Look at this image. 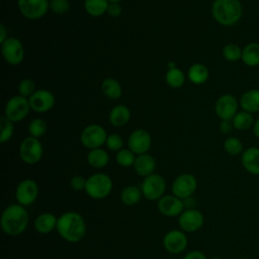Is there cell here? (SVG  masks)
<instances>
[{
  "mask_svg": "<svg viewBox=\"0 0 259 259\" xmlns=\"http://www.w3.org/2000/svg\"><path fill=\"white\" fill-rule=\"evenodd\" d=\"M56 230L65 241L78 243L86 234V223L80 213L66 211L58 218Z\"/></svg>",
  "mask_w": 259,
  "mask_h": 259,
  "instance_id": "cell-1",
  "label": "cell"
},
{
  "mask_svg": "<svg viewBox=\"0 0 259 259\" xmlns=\"http://www.w3.org/2000/svg\"><path fill=\"white\" fill-rule=\"evenodd\" d=\"M29 217L23 205L14 203L8 205L2 212L0 224L2 231L11 237L21 235L27 228Z\"/></svg>",
  "mask_w": 259,
  "mask_h": 259,
  "instance_id": "cell-2",
  "label": "cell"
},
{
  "mask_svg": "<svg viewBox=\"0 0 259 259\" xmlns=\"http://www.w3.org/2000/svg\"><path fill=\"white\" fill-rule=\"evenodd\" d=\"M213 19L223 26L237 24L243 16V6L240 0H214L211 5Z\"/></svg>",
  "mask_w": 259,
  "mask_h": 259,
  "instance_id": "cell-3",
  "label": "cell"
},
{
  "mask_svg": "<svg viewBox=\"0 0 259 259\" xmlns=\"http://www.w3.org/2000/svg\"><path fill=\"white\" fill-rule=\"evenodd\" d=\"M112 187L113 182L107 174L95 173L87 178L84 190L93 199H103L110 194Z\"/></svg>",
  "mask_w": 259,
  "mask_h": 259,
  "instance_id": "cell-4",
  "label": "cell"
},
{
  "mask_svg": "<svg viewBox=\"0 0 259 259\" xmlns=\"http://www.w3.org/2000/svg\"><path fill=\"white\" fill-rule=\"evenodd\" d=\"M30 109L28 98L18 94L8 99L5 104L4 115L11 121L18 122L28 115Z\"/></svg>",
  "mask_w": 259,
  "mask_h": 259,
  "instance_id": "cell-5",
  "label": "cell"
},
{
  "mask_svg": "<svg viewBox=\"0 0 259 259\" xmlns=\"http://www.w3.org/2000/svg\"><path fill=\"white\" fill-rule=\"evenodd\" d=\"M140 188L146 199L151 201L159 200L166 190V181L160 174L153 173L144 178Z\"/></svg>",
  "mask_w": 259,
  "mask_h": 259,
  "instance_id": "cell-6",
  "label": "cell"
},
{
  "mask_svg": "<svg viewBox=\"0 0 259 259\" xmlns=\"http://www.w3.org/2000/svg\"><path fill=\"white\" fill-rule=\"evenodd\" d=\"M42 145L38 139L27 137L20 143L19 156L22 162L27 165H34L42 158Z\"/></svg>",
  "mask_w": 259,
  "mask_h": 259,
  "instance_id": "cell-7",
  "label": "cell"
},
{
  "mask_svg": "<svg viewBox=\"0 0 259 259\" xmlns=\"http://www.w3.org/2000/svg\"><path fill=\"white\" fill-rule=\"evenodd\" d=\"M107 136L108 135L103 126L100 124L92 123L83 128L80 135V141L85 148L93 150L101 148V146L105 144Z\"/></svg>",
  "mask_w": 259,
  "mask_h": 259,
  "instance_id": "cell-8",
  "label": "cell"
},
{
  "mask_svg": "<svg viewBox=\"0 0 259 259\" xmlns=\"http://www.w3.org/2000/svg\"><path fill=\"white\" fill-rule=\"evenodd\" d=\"M1 53L4 60L11 66L21 64L25 56L24 47L16 37H8L3 44H1Z\"/></svg>",
  "mask_w": 259,
  "mask_h": 259,
  "instance_id": "cell-9",
  "label": "cell"
},
{
  "mask_svg": "<svg viewBox=\"0 0 259 259\" xmlns=\"http://www.w3.org/2000/svg\"><path fill=\"white\" fill-rule=\"evenodd\" d=\"M17 5L20 13L30 20L40 19L50 9L49 0H17Z\"/></svg>",
  "mask_w": 259,
  "mask_h": 259,
  "instance_id": "cell-10",
  "label": "cell"
},
{
  "mask_svg": "<svg viewBox=\"0 0 259 259\" xmlns=\"http://www.w3.org/2000/svg\"><path fill=\"white\" fill-rule=\"evenodd\" d=\"M197 188V180L192 174L184 173L177 176L171 186L172 194L180 199L191 197Z\"/></svg>",
  "mask_w": 259,
  "mask_h": 259,
  "instance_id": "cell-11",
  "label": "cell"
},
{
  "mask_svg": "<svg viewBox=\"0 0 259 259\" xmlns=\"http://www.w3.org/2000/svg\"><path fill=\"white\" fill-rule=\"evenodd\" d=\"M239 102L237 98L229 93L221 95L214 104V111L221 120H232L238 112Z\"/></svg>",
  "mask_w": 259,
  "mask_h": 259,
  "instance_id": "cell-12",
  "label": "cell"
},
{
  "mask_svg": "<svg viewBox=\"0 0 259 259\" xmlns=\"http://www.w3.org/2000/svg\"><path fill=\"white\" fill-rule=\"evenodd\" d=\"M37 195L38 186L34 180L29 178L20 181L15 190V199L23 206L32 204L36 200Z\"/></svg>",
  "mask_w": 259,
  "mask_h": 259,
  "instance_id": "cell-13",
  "label": "cell"
},
{
  "mask_svg": "<svg viewBox=\"0 0 259 259\" xmlns=\"http://www.w3.org/2000/svg\"><path fill=\"white\" fill-rule=\"evenodd\" d=\"M178 224L181 230L186 233L196 232L203 226L204 217L195 208H187L179 215Z\"/></svg>",
  "mask_w": 259,
  "mask_h": 259,
  "instance_id": "cell-14",
  "label": "cell"
},
{
  "mask_svg": "<svg viewBox=\"0 0 259 259\" xmlns=\"http://www.w3.org/2000/svg\"><path fill=\"white\" fill-rule=\"evenodd\" d=\"M30 108L37 113L50 111L55 105L54 94L47 89H38L28 98Z\"/></svg>",
  "mask_w": 259,
  "mask_h": 259,
  "instance_id": "cell-15",
  "label": "cell"
},
{
  "mask_svg": "<svg viewBox=\"0 0 259 259\" xmlns=\"http://www.w3.org/2000/svg\"><path fill=\"white\" fill-rule=\"evenodd\" d=\"M152 144V138L149 132L143 128L135 130L127 139L128 149L137 155L146 154Z\"/></svg>",
  "mask_w": 259,
  "mask_h": 259,
  "instance_id": "cell-16",
  "label": "cell"
},
{
  "mask_svg": "<svg viewBox=\"0 0 259 259\" xmlns=\"http://www.w3.org/2000/svg\"><path fill=\"white\" fill-rule=\"evenodd\" d=\"M188 239L184 232L179 230H171L167 232L163 238V246L166 251L172 254H179L187 247Z\"/></svg>",
  "mask_w": 259,
  "mask_h": 259,
  "instance_id": "cell-17",
  "label": "cell"
},
{
  "mask_svg": "<svg viewBox=\"0 0 259 259\" xmlns=\"http://www.w3.org/2000/svg\"><path fill=\"white\" fill-rule=\"evenodd\" d=\"M184 207V201L173 194L163 195L157 202L158 210L165 217L180 215Z\"/></svg>",
  "mask_w": 259,
  "mask_h": 259,
  "instance_id": "cell-18",
  "label": "cell"
},
{
  "mask_svg": "<svg viewBox=\"0 0 259 259\" xmlns=\"http://www.w3.org/2000/svg\"><path fill=\"white\" fill-rule=\"evenodd\" d=\"M241 162L244 169L255 176H259V148L249 147L241 155Z\"/></svg>",
  "mask_w": 259,
  "mask_h": 259,
  "instance_id": "cell-19",
  "label": "cell"
},
{
  "mask_svg": "<svg viewBox=\"0 0 259 259\" xmlns=\"http://www.w3.org/2000/svg\"><path fill=\"white\" fill-rule=\"evenodd\" d=\"M156 168V161L150 154L138 155L134 164V169L136 173L142 177H147L154 173Z\"/></svg>",
  "mask_w": 259,
  "mask_h": 259,
  "instance_id": "cell-20",
  "label": "cell"
},
{
  "mask_svg": "<svg viewBox=\"0 0 259 259\" xmlns=\"http://www.w3.org/2000/svg\"><path fill=\"white\" fill-rule=\"evenodd\" d=\"M242 110L256 113L259 112V89H250L244 92L239 100Z\"/></svg>",
  "mask_w": 259,
  "mask_h": 259,
  "instance_id": "cell-21",
  "label": "cell"
},
{
  "mask_svg": "<svg viewBox=\"0 0 259 259\" xmlns=\"http://www.w3.org/2000/svg\"><path fill=\"white\" fill-rule=\"evenodd\" d=\"M109 122L115 127H120L125 125L131 119V110L127 106L123 104L115 105L111 108L108 115Z\"/></svg>",
  "mask_w": 259,
  "mask_h": 259,
  "instance_id": "cell-22",
  "label": "cell"
},
{
  "mask_svg": "<svg viewBox=\"0 0 259 259\" xmlns=\"http://www.w3.org/2000/svg\"><path fill=\"white\" fill-rule=\"evenodd\" d=\"M58 218L51 212H44L34 220V228L39 234H49L57 228Z\"/></svg>",
  "mask_w": 259,
  "mask_h": 259,
  "instance_id": "cell-23",
  "label": "cell"
},
{
  "mask_svg": "<svg viewBox=\"0 0 259 259\" xmlns=\"http://www.w3.org/2000/svg\"><path fill=\"white\" fill-rule=\"evenodd\" d=\"M241 61L247 67L259 66V42L252 41L242 49Z\"/></svg>",
  "mask_w": 259,
  "mask_h": 259,
  "instance_id": "cell-24",
  "label": "cell"
},
{
  "mask_svg": "<svg viewBox=\"0 0 259 259\" xmlns=\"http://www.w3.org/2000/svg\"><path fill=\"white\" fill-rule=\"evenodd\" d=\"M209 77V71L207 67L200 63L191 65L187 72V78L194 85H201L207 81Z\"/></svg>",
  "mask_w": 259,
  "mask_h": 259,
  "instance_id": "cell-25",
  "label": "cell"
},
{
  "mask_svg": "<svg viewBox=\"0 0 259 259\" xmlns=\"http://www.w3.org/2000/svg\"><path fill=\"white\" fill-rule=\"evenodd\" d=\"M87 162L93 168H96V169L103 168L109 162L108 153L101 148L90 150L87 155Z\"/></svg>",
  "mask_w": 259,
  "mask_h": 259,
  "instance_id": "cell-26",
  "label": "cell"
},
{
  "mask_svg": "<svg viewBox=\"0 0 259 259\" xmlns=\"http://www.w3.org/2000/svg\"><path fill=\"white\" fill-rule=\"evenodd\" d=\"M102 93L109 99H118L122 94L121 85L114 78H105L101 83Z\"/></svg>",
  "mask_w": 259,
  "mask_h": 259,
  "instance_id": "cell-27",
  "label": "cell"
},
{
  "mask_svg": "<svg viewBox=\"0 0 259 259\" xmlns=\"http://www.w3.org/2000/svg\"><path fill=\"white\" fill-rule=\"evenodd\" d=\"M143 193L141 188L135 185H130L124 187L120 192V200L124 205L132 206L137 204L142 197Z\"/></svg>",
  "mask_w": 259,
  "mask_h": 259,
  "instance_id": "cell-28",
  "label": "cell"
},
{
  "mask_svg": "<svg viewBox=\"0 0 259 259\" xmlns=\"http://www.w3.org/2000/svg\"><path fill=\"white\" fill-rule=\"evenodd\" d=\"M109 2L108 0H85L84 9L93 17H99L107 12Z\"/></svg>",
  "mask_w": 259,
  "mask_h": 259,
  "instance_id": "cell-29",
  "label": "cell"
},
{
  "mask_svg": "<svg viewBox=\"0 0 259 259\" xmlns=\"http://www.w3.org/2000/svg\"><path fill=\"white\" fill-rule=\"evenodd\" d=\"M254 121H255V119H254L252 113L244 111V110L238 111L232 119L234 128L238 130V131H246V130L253 127Z\"/></svg>",
  "mask_w": 259,
  "mask_h": 259,
  "instance_id": "cell-30",
  "label": "cell"
},
{
  "mask_svg": "<svg viewBox=\"0 0 259 259\" xmlns=\"http://www.w3.org/2000/svg\"><path fill=\"white\" fill-rule=\"evenodd\" d=\"M165 79L168 86L174 89H178L181 88L185 83V74L182 70L175 67L173 69H168Z\"/></svg>",
  "mask_w": 259,
  "mask_h": 259,
  "instance_id": "cell-31",
  "label": "cell"
},
{
  "mask_svg": "<svg viewBox=\"0 0 259 259\" xmlns=\"http://www.w3.org/2000/svg\"><path fill=\"white\" fill-rule=\"evenodd\" d=\"M28 134L30 137L33 138H40L45 136L48 131V123L42 118H33L28 123Z\"/></svg>",
  "mask_w": 259,
  "mask_h": 259,
  "instance_id": "cell-32",
  "label": "cell"
},
{
  "mask_svg": "<svg viewBox=\"0 0 259 259\" xmlns=\"http://www.w3.org/2000/svg\"><path fill=\"white\" fill-rule=\"evenodd\" d=\"M224 150L231 156H238L240 154L242 155L244 152L243 143L236 137H229L224 142Z\"/></svg>",
  "mask_w": 259,
  "mask_h": 259,
  "instance_id": "cell-33",
  "label": "cell"
},
{
  "mask_svg": "<svg viewBox=\"0 0 259 259\" xmlns=\"http://www.w3.org/2000/svg\"><path fill=\"white\" fill-rule=\"evenodd\" d=\"M0 128H1L0 143L4 144V143L8 142L11 139V137L13 136V133H14L13 121L8 119L5 115H2L0 117Z\"/></svg>",
  "mask_w": 259,
  "mask_h": 259,
  "instance_id": "cell-34",
  "label": "cell"
},
{
  "mask_svg": "<svg viewBox=\"0 0 259 259\" xmlns=\"http://www.w3.org/2000/svg\"><path fill=\"white\" fill-rule=\"evenodd\" d=\"M223 56L228 62H237L241 60L242 49L234 42H229L223 48Z\"/></svg>",
  "mask_w": 259,
  "mask_h": 259,
  "instance_id": "cell-35",
  "label": "cell"
},
{
  "mask_svg": "<svg viewBox=\"0 0 259 259\" xmlns=\"http://www.w3.org/2000/svg\"><path fill=\"white\" fill-rule=\"evenodd\" d=\"M136 154L134 152H132L130 149H121L116 153L115 156V160L117 162V164L121 167H131L134 166L135 161H136Z\"/></svg>",
  "mask_w": 259,
  "mask_h": 259,
  "instance_id": "cell-36",
  "label": "cell"
},
{
  "mask_svg": "<svg viewBox=\"0 0 259 259\" xmlns=\"http://www.w3.org/2000/svg\"><path fill=\"white\" fill-rule=\"evenodd\" d=\"M35 92L34 82L29 78L22 79L18 84V93L19 95L29 98Z\"/></svg>",
  "mask_w": 259,
  "mask_h": 259,
  "instance_id": "cell-37",
  "label": "cell"
},
{
  "mask_svg": "<svg viewBox=\"0 0 259 259\" xmlns=\"http://www.w3.org/2000/svg\"><path fill=\"white\" fill-rule=\"evenodd\" d=\"M105 145L108 150L118 152L123 146V140L118 134H110L107 136Z\"/></svg>",
  "mask_w": 259,
  "mask_h": 259,
  "instance_id": "cell-38",
  "label": "cell"
},
{
  "mask_svg": "<svg viewBox=\"0 0 259 259\" xmlns=\"http://www.w3.org/2000/svg\"><path fill=\"white\" fill-rule=\"evenodd\" d=\"M50 9L56 14H65L70 9V2L69 0H50Z\"/></svg>",
  "mask_w": 259,
  "mask_h": 259,
  "instance_id": "cell-39",
  "label": "cell"
},
{
  "mask_svg": "<svg viewBox=\"0 0 259 259\" xmlns=\"http://www.w3.org/2000/svg\"><path fill=\"white\" fill-rule=\"evenodd\" d=\"M86 180L83 176H80V175H76L74 177L71 178L70 180V186L72 189L74 190H83L85 189V186H86Z\"/></svg>",
  "mask_w": 259,
  "mask_h": 259,
  "instance_id": "cell-40",
  "label": "cell"
},
{
  "mask_svg": "<svg viewBox=\"0 0 259 259\" xmlns=\"http://www.w3.org/2000/svg\"><path fill=\"white\" fill-rule=\"evenodd\" d=\"M122 8L119 3H109L107 8V14L111 17H118L121 14Z\"/></svg>",
  "mask_w": 259,
  "mask_h": 259,
  "instance_id": "cell-41",
  "label": "cell"
},
{
  "mask_svg": "<svg viewBox=\"0 0 259 259\" xmlns=\"http://www.w3.org/2000/svg\"><path fill=\"white\" fill-rule=\"evenodd\" d=\"M234 128L232 120H222L220 123V131L222 134H230Z\"/></svg>",
  "mask_w": 259,
  "mask_h": 259,
  "instance_id": "cell-42",
  "label": "cell"
},
{
  "mask_svg": "<svg viewBox=\"0 0 259 259\" xmlns=\"http://www.w3.org/2000/svg\"><path fill=\"white\" fill-rule=\"evenodd\" d=\"M183 259H207L205 254L202 253L199 250H193L190 251L188 253H186V255L183 257Z\"/></svg>",
  "mask_w": 259,
  "mask_h": 259,
  "instance_id": "cell-43",
  "label": "cell"
},
{
  "mask_svg": "<svg viewBox=\"0 0 259 259\" xmlns=\"http://www.w3.org/2000/svg\"><path fill=\"white\" fill-rule=\"evenodd\" d=\"M8 38L7 36V30L6 27L4 26V24H0V44H3L6 39Z\"/></svg>",
  "mask_w": 259,
  "mask_h": 259,
  "instance_id": "cell-44",
  "label": "cell"
},
{
  "mask_svg": "<svg viewBox=\"0 0 259 259\" xmlns=\"http://www.w3.org/2000/svg\"><path fill=\"white\" fill-rule=\"evenodd\" d=\"M253 134L256 138L259 139V117H257L254 121V124H253Z\"/></svg>",
  "mask_w": 259,
  "mask_h": 259,
  "instance_id": "cell-45",
  "label": "cell"
},
{
  "mask_svg": "<svg viewBox=\"0 0 259 259\" xmlns=\"http://www.w3.org/2000/svg\"><path fill=\"white\" fill-rule=\"evenodd\" d=\"M167 66H168V69H173L176 67V64L174 62H169Z\"/></svg>",
  "mask_w": 259,
  "mask_h": 259,
  "instance_id": "cell-46",
  "label": "cell"
},
{
  "mask_svg": "<svg viewBox=\"0 0 259 259\" xmlns=\"http://www.w3.org/2000/svg\"><path fill=\"white\" fill-rule=\"evenodd\" d=\"M121 0H108L109 3H119Z\"/></svg>",
  "mask_w": 259,
  "mask_h": 259,
  "instance_id": "cell-47",
  "label": "cell"
},
{
  "mask_svg": "<svg viewBox=\"0 0 259 259\" xmlns=\"http://www.w3.org/2000/svg\"><path fill=\"white\" fill-rule=\"evenodd\" d=\"M210 259H223L222 257H218V256H215V257H212V258H210Z\"/></svg>",
  "mask_w": 259,
  "mask_h": 259,
  "instance_id": "cell-48",
  "label": "cell"
},
{
  "mask_svg": "<svg viewBox=\"0 0 259 259\" xmlns=\"http://www.w3.org/2000/svg\"><path fill=\"white\" fill-rule=\"evenodd\" d=\"M237 259H251V258H248V257H240V258H237Z\"/></svg>",
  "mask_w": 259,
  "mask_h": 259,
  "instance_id": "cell-49",
  "label": "cell"
}]
</instances>
